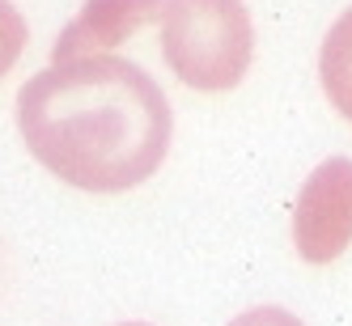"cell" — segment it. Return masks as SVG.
I'll return each instance as SVG.
<instances>
[{
    "mask_svg": "<svg viewBox=\"0 0 352 326\" xmlns=\"http://www.w3.org/2000/svg\"><path fill=\"white\" fill-rule=\"evenodd\" d=\"M230 326H306V322L289 310H280V305H259V310H246V314L230 318Z\"/></svg>",
    "mask_w": 352,
    "mask_h": 326,
    "instance_id": "obj_7",
    "label": "cell"
},
{
    "mask_svg": "<svg viewBox=\"0 0 352 326\" xmlns=\"http://www.w3.org/2000/svg\"><path fill=\"white\" fill-rule=\"evenodd\" d=\"M293 242L306 263H336L352 246V161L327 157L297 191Z\"/></svg>",
    "mask_w": 352,
    "mask_h": 326,
    "instance_id": "obj_3",
    "label": "cell"
},
{
    "mask_svg": "<svg viewBox=\"0 0 352 326\" xmlns=\"http://www.w3.org/2000/svg\"><path fill=\"white\" fill-rule=\"evenodd\" d=\"M21 51H26V17L9 0H0V77L17 64Z\"/></svg>",
    "mask_w": 352,
    "mask_h": 326,
    "instance_id": "obj_6",
    "label": "cell"
},
{
    "mask_svg": "<svg viewBox=\"0 0 352 326\" xmlns=\"http://www.w3.org/2000/svg\"><path fill=\"white\" fill-rule=\"evenodd\" d=\"M17 132L60 183L115 195L157 174L174 115L140 64L85 56L43 68L17 89Z\"/></svg>",
    "mask_w": 352,
    "mask_h": 326,
    "instance_id": "obj_1",
    "label": "cell"
},
{
    "mask_svg": "<svg viewBox=\"0 0 352 326\" xmlns=\"http://www.w3.org/2000/svg\"><path fill=\"white\" fill-rule=\"evenodd\" d=\"M166 9H170V0H85L81 13L60 30L56 47H52V64L111 56V47H119L136 30L162 21Z\"/></svg>",
    "mask_w": 352,
    "mask_h": 326,
    "instance_id": "obj_4",
    "label": "cell"
},
{
    "mask_svg": "<svg viewBox=\"0 0 352 326\" xmlns=\"http://www.w3.org/2000/svg\"><path fill=\"white\" fill-rule=\"evenodd\" d=\"M318 81H322L327 102L336 106V115H344L352 123V9H344L336 17V26L322 38Z\"/></svg>",
    "mask_w": 352,
    "mask_h": 326,
    "instance_id": "obj_5",
    "label": "cell"
},
{
    "mask_svg": "<svg viewBox=\"0 0 352 326\" xmlns=\"http://www.w3.org/2000/svg\"><path fill=\"white\" fill-rule=\"evenodd\" d=\"M162 56L199 93L234 89L255 56V26L242 0H170L162 17Z\"/></svg>",
    "mask_w": 352,
    "mask_h": 326,
    "instance_id": "obj_2",
    "label": "cell"
},
{
    "mask_svg": "<svg viewBox=\"0 0 352 326\" xmlns=\"http://www.w3.org/2000/svg\"><path fill=\"white\" fill-rule=\"evenodd\" d=\"M119 326H148V322H119Z\"/></svg>",
    "mask_w": 352,
    "mask_h": 326,
    "instance_id": "obj_8",
    "label": "cell"
}]
</instances>
